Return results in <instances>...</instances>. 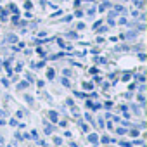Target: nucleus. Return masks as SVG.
I'll return each mask as SVG.
<instances>
[{
	"instance_id": "1",
	"label": "nucleus",
	"mask_w": 147,
	"mask_h": 147,
	"mask_svg": "<svg viewBox=\"0 0 147 147\" xmlns=\"http://www.w3.org/2000/svg\"><path fill=\"white\" fill-rule=\"evenodd\" d=\"M49 118H50L52 123H55V121H57V113H55V111H49Z\"/></svg>"
},
{
	"instance_id": "2",
	"label": "nucleus",
	"mask_w": 147,
	"mask_h": 147,
	"mask_svg": "<svg viewBox=\"0 0 147 147\" xmlns=\"http://www.w3.org/2000/svg\"><path fill=\"white\" fill-rule=\"evenodd\" d=\"M88 140H90L92 144H95V145H97V142H99V138H97L95 133H90V135H88Z\"/></svg>"
},
{
	"instance_id": "3",
	"label": "nucleus",
	"mask_w": 147,
	"mask_h": 147,
	"mask_svg": "<svg viewBox=\"0 0 147 147\" xmlns=\"http://www.w3.org/2000/svg\"><path fill=\"white\" fill-rule=\"evenodd\" d=\"M54 76H55V71H54L52 67H49V69H47V78H50V80H54Z\"/></svg>"
},
{
	"instance_id": "4",
	"label": "nucleus",
	"mask_w": 147,
	"mask_h": 147,
	"mask_svg": "<svg viewBox=\"0 0 147 147\" xmlns=\"http://www.w3.org/2000/svg\"><path fill=\"white\" fill-rule=\"evenodd\" d=\"M7 42H11V43H14V42H18V36L11 33V35H7Z\"/></svg>"
},
{
	"instance_id": "5",
	"label": "nucleus",
	"mask_w": 147,
	"mask_h": 147,
	"mask_svg": "<svg viewBox=\"0 0 147 147\" xmlns=\"http://www.w3.org/2000/svg\"><path fill=\"white\" fill-rule=\"evenodd\" d=\"M9 9H11V12H14V14H18V12H19V9L16 7V4H9Z\"/></svg>"
},
{
	"instance_id": "6",
	"label": "nucleus",
	"mask_w": 147,
	"mask_h": 147,
	"mask_svg": "<svg viewBox=\"0 0 147 147\" xmlns=\"http://www.w3.org/2000/svg\"><path fill=\"white\" fill-rule=\"evenodd\" d=\"M114 12H116V14H121V12H125V7H123V5H116V7H114Z\"/></svg>"
},
{
	"instance_id": "7",
	"label": "nucleus",
	"mask_w": 147,
	"mask_h": 147,
	"mask_svg": "<svg viewBox=\"0 0 147 147\" xmlns=\"http://www.w3.org/2000/svg\"><path fill=\"white\" fill-rule=\"evenodd\" d=\"M135 36H137V31H128V33L125 35V38H130V40H131V38H135Z\"/></svg>"
},
{
	"instance_id": "8",
	"label": "nucleus",
	"mask_w": 147,
	"mask_h": 147,
	"mask_svg": "<svg viewBox=\"0 0 147 147\" xmlns=\"http://www.w3.org/2000/svg\"><path fill=\"white\" fill-rule=\"evenodd\" d=\"M52 130H54V128H52L49 123H45V133H47V135H50V133H52Z\"/></svg>"
},
{
	"instance_id": "9",
	"label": "nucleus",
	"mask_w": 147,
	"mask_h": 147,
	"mask_svg": "<svg viewBox=\"0 0 147 147\" xmlns=\"http://www.w3.org/2000/svg\"><path fill=\"white\" fill-rule=\"evenodd\" d=\"M26 87H28V82H23V83L18 85V90H23V88H26Z\"/></svg>"
},
{
	"instance_id": "10",
	"label": "nucleus",
	"mask_w": 147,
	"mask_h": 147,
	"mask_svg": "<svg viewBox=\"0 0 147 147\" xmlns=\"http://www.w3.org/2000/svg\"><path fill=\"white\" fill-rule=\"evenodd\" d=\"M83 88H85V90H92V88H94V85L87 82V83H83Z\"/></svg>"
},
{
	"instance_id": "11",
	"label": "nucleus",
	"mask_w": 147,
	"mask_h": 147,
	"mask_svg": "<svg viewBox=\"0 0 147 147\" xmlns=\"http://www.w3.org/2000/svg\"><path fill=\"white\" fill-rule=\"evenodd\" d=\"M116 133H118V135H125L126 130H125V128H116Z\"/></svg>"
},
{
	"instance_id": "12",
	"label": "nucleus",
	"mask_w": 147,
	"mask_h": 147,
	"mask_svg": "<svg viewBox=\"0 0 147 147\" xmlns=\"http://www.w3.org/2000/svg\"><path fill=\"white\" fill-rule=\"evenodd\" d=\"M61 83H62L64 87H69V80H67V78H62V80H61Z\"/></svg>"
},
{
	"instance_id": "13",
	"label": "nucleus",
	"mask_w": 147,
	"mask_h": 147,
	"mask_svg": "<svg viewBox=\"0 0 147 147\" xmlns=\"http://www.w3.org/2000/svg\"><path fill=\"white\" fill-rule=\"evenodd\" d=\"M104 107H106V109H107V111H109V109H111V107H113V102H111V100H107V102H106V104H104Z\"/></svg>"
},
{
	"instance_id": "14",
	"label": "nucleus",
	"mask_w": 147,
	"mask_h": 147,
	"mask_svg": "<svg viewBox=\"0 0 147 147\" xmlns=\"http://www.w3.org/2000/svg\"><path fill=\"white\" fill-rule=\"evenodd\" d=\"M85 119H87V121H90V123L94 125V119H92V116H90V113H87V114H85Z\"/></svg>"
},
{
	"instance_id": "15",
	"label": "nucleus",
	"mask_w": 147,
	"mask_h": 147,
	"mask_svg": "<svg viewBox=\"0 0 147 147\" xmlns=\"http://www.w3.org/2000/svg\"><path fill=\"white\" fill-rule=\"evenodd\" d=\"M54 144H55V145H61V144H62V138L55 137V138H54Z\"/></svg>"
},
{
	"instance_id": "16",
	"label": "nucleus",
	"mask_w": 147,
	"mask_h": 147,
	"mask_svg": "<svg viewBox=\"0 0 147 147\" xmlns=\"http://www.w3.org/2000/svg\"><path fill=\"white\" fill-rule=\"evenodd\" d=\"M87 14H88V16H94V14H95V7H92V9H88V11H87Z\"/></svg>"
},
{
	"instance_id": "17",
	"label": "nucleus",
	"mask_w": 147,
	"mask_h": 147,
	"mask_svg": "<svg viewBox=\"0 0 147 147\" xmlns=\"http://www.w3.org/2000/svg\"><path fill=\"white\" fill-rule=\"evenodd\" d=\"M100 24H102V21H95V23H94V26H92V28H94V30H97V28H99V26H100Z\"/></svg>"
},
{
	"instance_id": "18",
	"label": "nucleus",
	"mask_w": 147,
	"mask_h": 147,
	"mask_svg": "<svg viewBox=\"0 0 147 147\" xmlns=\"http://www.w3.org/2000/svg\"><path fill=\"white\" fill-rule=\"evenodd\" d=\"M135 78H137V80H138V82H145V76H144V75H137V76H135Z\"/></svg>"
},
{
	"instance_id": "19",
	"label": "nucleus",
	"mask_w": 147,
	"mask_h": 147,
	"mask_svg": "<svg viewBox=\"0 0 147 147\" xmlns=\"http://www.w3.org/2000/svg\"><path fill=\"white\" fill-rule=\"evenodd\" d=\"M24 7H26V9H28V11H30V9H31V7H33V4H31V2H24Z\"/></svg>"
},
{
	"instance_id": "20",
	"label": "nucleus",
	"mask_w": 147,
	"mask_h": 147,
	"mask_svg": "<svg viewBox=\"0 0 147 147\" xmlns=\"http://www.w3.org/2000/svg\"><path fill=\"white\" fill-rule=\"evenodd\" d=\"M11 21H12L14 24H18V21H19V18H18V14H16V16H12V19H11Z\"/></svg>"
},
{
	"instance_id": "21",
	"label": "nucleus",
	"mask_w": 147,
	"mask_h": 147,
	"mask_svg": "<svg viewBox=\"0 0 147 147\" xmlns=\"http://www.w3.org/2000/svg\"><path fill=\"white\" fill-rule=\"evenodd\" d=\"M24 99H26V102H30V104H33V97H30V95H24Z\"/></svg>"
},
{
	"instance_id": "22",
	"label": "nucleus",
	"mask_w": 147,
	"mask_h": 147,
	"mask_svg": "<svg viewBox=\"0 0 147 147\" xmlns=\"http://www.w3.org/2000/svg\"><path fill=\"white\" fill-rule=\"evenodd\" d=\"M31 138H36V140H38V133H36V130L31 131Z\"/></svg>"
},
{
	"instance_id": "23",
	"label": "nucleus",
	"mask_w": 147,
	"mask_h": 147,
	"mask_svg": "<svg viewBox=\"0 0 147 147\" xmlns=\"http://www.w3.org/2000/svg\"><path fill=\"white\" fill-rule=\"evenodd\" d=\"M130 135H131V137H138V130H131Z\"/></svg>"
},
{
	"instance_id": "24",
	"label": "nucleus",
	"mask_w": 147,
	"mask_h": 147,
	"mask_svg": "<svg viewBox=\"0 0 147 147\" xmlns=\"http://www.w3.org/2000/svg\"><path fill=\"white\" fill-rule=\"evenodd\" d=\"M121 80H123V82H128V80H130V73H126V75H125Z\"/></svg>"
},
{
	"instance_id": "25",
	"label": "nucleus",
	"mask_w": 147,
	"mask_h": 147,
	"mask_svg": "<svg viewBox=\"0 0 147 147\" xmlns=\"http://www.w3.org/2000/svg\"><path fill=\"white\" fill-rule=\"evenodd\" d=\"M61 14H62V11H55V12L52 14V18H57V16H61Z\"/></svg>"
},
{
	"instance_id": "26",
	"label": "nucleus",
	"mask_w": 147,
	"mask_h": 147,
	"mask_svg": "<svg viewBox=\"0 0 147 147\" xmlns=\"http://www.w3.org/2000/svg\"><path fill=\"white\" fill-rule=\"evenodd\" d=\"M66 104H67V106H75V102H73V99H67V100H66Z\"/></svg>"
},
{
	"instance_id": "27",
	"label": "nucleus",
	"mask_w": 147,
	"mask_h": 147,
	"mask_svg": "<svg viewBox=\"0 0 147 147\" xmlns=\"http://www.w3.org/2000/svg\"><path fill=\"white\" fill-rule=\"evenodd\" d=\"M75 16H76V18H82V16H83V12H82V11H76V12H75Z\"/></svg>"
},
{
	"instance_id": "28",
	"label": "nucleus",
	"mask_w": 147,
	"mask_h": 147,
	"mask_svg": "<svg viewBox=\"0 0 147 147\" xmlns=\"http://www.w3.org/2000/svg\"><path fill=\"white\" fill-rule=\"evenodd\" d=\"M118 23H119V24H126V19H125V18H119V21H118Z\"/></svg>"
},
{
	"instance_id": "29",
	"label": "nucleus",
	"mask_w": 147,
	"mask_h": 147,
	"mask_svg": "<svg viewBox=\"0 0 147 147\" xmlns=\"http://www.w3.org/2000/svg\"><path fill=\"white\" fill-rule=\"evenodd\" d=\"M66 36H69V38H76V33H67Z\"/></svg>"
},
{
	"instance_id": "30",
	"label": "nucleus",
	"mask_w": 147,
	"mask_h": 147,
	"mask_svg": "<svg viewBox=\"0 0 147 147\" xmlns=\"http://www.w3.org/2000/svg\"><path fill=\"white\" fill-rule=\"evenodd\" d=\"M43 36H47V35H45V31H40V33H38V38H43Z\"/></svg>"
},
{
	"instance_id": "31",
	"label": "nucleus",
	"mask_w": 147,
	"mask_h": 147,
	"mask_svg": "<svg viewBox=\"0 0 147 147\" xmlns=\"http://www.w3.org/2000/svg\"><path fill=\"white\" fill-rule=\"evenodd\" d=\"M2 85H4V87H9V82H7V80L4 78V80H2Z\"/></svg>"
},
{
	"instance_id": "32",
	"label": "nucleus",
	"mask_w": 147,
	"mask_h": 147,
	"mask_svg": "<svg viewBox=\"0 0 147 147\" xmlns=\"http://www.w3.org/2000/svg\"><path fill=\"white\" fill-rule=\"evenodd\" d=\"M9 123H11V125H12V126H18V121H16V119H11V121H9Z\"/></svg>"
},
{
	"instance_id": "33",
	"label": "nucleus",
	"mask_w": 147,
	"mask_h": 147,
	"mask_svg": "<svg viewBox=\"0 0 147 147\" xmlns=\"http://www.w3.org/2000/svg\"><path fill=\"white\" fill-rule=\"evenodd\" d=\"M133 144H135V145H144V142H142V140H135Z\"/></svg>"
},
{
	"instance_id": "34",
	"label": "nucleus",
	"mask_w": 147,
	"mask_h": 147,
	"mask_svg": "<svg viewBox=\"0 0 147 147\" xmlns=\"http://www.w3.org/2000/svg\"><path fill=\"white\" fill-rule=\"evenodd\" d=\"M121 145L123 147H131V144H128V142H121Z\"/></svg>"
},
{
	"instance_id": "35",
	"label": "nucleus",
	"mask_w": 147,
	"mask_h": 147,
	"mask_svg": "<svg viewBox=\"0 0 147 147\" xmlns=\"http://www.w3.org/2000/svg\"><path fill=\"white\" fill-rule=\"evenodd\" d=\"M80 4H82V0H75V7H80Z\"/></svg>"
},
{
	"instance_id": "36",
	"label": "nucleus",
	"mask_w": 147,
	"mask_h": 147,
	"mask_svg": "<svg viewBox=\"0 0 147 147\" xmlns=\"http://www.w3.org/2000/svg\"><path fill=\"white\" fill-rule=\"evenodd\" d=\"M0 144H4V137L2 135H0Z\"/></svg>"
},
{
	"instance_id": "37",
	"label": "nucleus",
	"mask_w": 147,
	"mask_h": 147,
	"mask_svg": "<svg viewBox=\"0 0 147 147\" xmlns=\"http://www.w3.org/2000/svg\"><path fill=\"white\" fill-rule=\"evenodd\" d=\"M71 147H78V145H76V144H75V142H71Z\"/></svg>"
},
{
	"instance_id": "38",
	"label": "nucleus",
	"mask_w": 147,
	"mask_h": 147,
	"mask_svg": "<svg viewBox=\"0 0 147 147\" xmlns=\"http://www.w3.org/2000/svg\"><path fill=\"white\" fill-rule=\"evenodd\" d=\"M88 2H94V0H88Z\"/></svg>"
},
{
	"instance_id": "39",
	"label": "nucleus",
	"mask_w": 147,
	"mask_h": 147,
	"mask_svg": "<svg viewBox=\"0 0 147 147\" xmlns=\"http://www.w3.org/2000/svg\"><path fill=\"white\" fill-rule=\"evenodd\" d=\"M0 62H2V61H0Z\"/></svg>"
}]
</instances>
